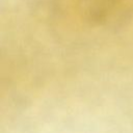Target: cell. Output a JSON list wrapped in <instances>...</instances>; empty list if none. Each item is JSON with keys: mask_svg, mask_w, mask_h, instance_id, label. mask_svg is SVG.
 Returning a JSON list of instances; mask_svg holds the SVG:
<instances>
[{"mask_svg": "<svg viewBox=\"0 0 133 133\" xmlns=\"http://www.w3.org/2000/svg\"><path fill=\"white\" fill-rule=\"evenodd\" d=\"M53 12L86 28H112L133 11V0H54Z\"/></svg>", "mask_w": 133, "mask_h": 133, "instance_id": "1", "label": "cell"}]
</instances>
